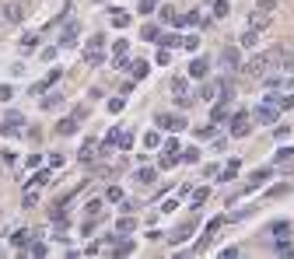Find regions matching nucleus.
Masks as SVG:
<instances>
[{
  "instance_id": "nucleus-1",
  "label": "nucleus",
  "mask_w": 294,
  "mask_h": 259,
  "mask_svg": "<svg viewBox=\"0 0 294 259\" xmlns=\"http://www.w3.org/2000/svg\"><path fill=\"white\" fill-rule=\"evenodd\" d=\"M25 18H28V4H25V0H7V4H4V21L21 25Z\"/></svg>"
},
{
  "instance_id": "nucleus-2",
  "label": "nucleus",
  "mask_w": 294,
  "mask_h": 259,
  "mask_svg": "<svg viewBox=\"0 0 294 259\" xmlns=\"http://www.w3.org/2000/svg\"><path fill=\"white\" fill-rule=\"evenodd\" d=\"M249 130H252V119H249L245 112L231 116V137H249Z\"/></svg>"
},
{
  "instance_id": "nucleus-3",
  "label": "nucleus",
  "mask_w": 294,
  "mask_h": 259,
  "mask_svg": "<svg viewBox=\"0 0 294 259\" xmlns=\"http://www.w3.org/2000/svg\"><path fill=\"white\" fill-rule=\"evenodd\" d=\"M270 11H263V7H256L252 14H249V28H259V32H266V28H270Z\"/></svg>"
},
{
  "instance_id": "nucleus-4",
  "label": "nucleus",
  "mask_w": 294,
  "mask_h": 259,
  "mask_svg": "<svg viewBox=\"0 0 294 259\" xmlns=\"http://www.w3.org/2000/svg\"><path fill=\"white\" fill-rule=\"evenodd\" d=\"M158 126L175 133V130H182V126H186V119H182V116H175V112H161V116H158Z\"/></svg>"
},
{
  "instance_id": "nucleus-5",
  "label": "nucleus",
  "mask_w": 294,
  "mask_h": 259,
  "mask_svg": "<svg viewBox=\"0 0 294 259\" xmlns=\"http://www.w3.org/2000/svg\"><path fill=\"white\" fill-rule=\"evenodd\" d=\"M277 112H280V109H277L273 102H263L259 109H256V119H259V123H273V119H277Z\"/></svg>"
},
{
  "instance_id": "nucleus-6",
  "label": "nucleus",
  "mask_w": 294,
  "mask_h": 259,
  "mask_svg": "<svg viewBox=\"0 0 294 259\" xmlns=\"http://www.w3.org/2000/svg\"><path fill=\"white\" fill-rule=\"evenodd\" d=\"M277 70L294 74V49H291V46H280V67H277Z\"/></svg>"
},
{
  "instance_id": "nucleus-7",
  "label": "nucleus",
  "mask_w": 294,
  "mask_h": 259,
  "mask_svg": "<svg viewBox=\"0 0 294 259\" xmlns=\"http://www.w3.org/2000/svg\"><path fill=\"white\" fill-rule=\"evenodd\" d=\"M220 63H224V70H238V49L228 46V49L220 53Z\"/></svg>"
},
{
  "instance_id": "nucleus-8",
  "label": "nucleus",
  "mask_w": 294,
  "mask_h": 259,
  "mask_svg": "<svg viewBox=\"0 0 294 259\" xmlns=\"http://www.w3.org/2000/svg\"><path fill=\"white\" fill-rule=\"evenodd\" d=\"M193 228H196V221L189 217L186 224H179V228H175V231H172V242H175V245H179V242H186V238H189V231H193Z\"/></svg>"
},
{
  "instance_id": "nucleus-9",
  "label": "nucleus",
  "mask_w": 294,
  "mask_h": 259,
  "mask_svg": "<svg viewBox=\"0 0 294 259\" xmlns=\"http://www.w3.org/2000/svg\"><path fill=\"white\" fill-rule=\"evenodd\" d=\"M207 70H210L207 60H193V63H189V77H207Z\"/></svg>"
},
{
  "instance_id": "nucleus-10",
  "label": "nucleus",
  "mask_w": 294,
  "mask_h": 259,
  "mask_svg": "<svg viewBox=\"0 0 294 259\" xmlns=\"http://www.w3.org/2000/svg\"><path fill=\"white\" fill-rule=\"evenodd\" d=\"M259 39H263L259 28H249V32L242 35V46H245V49H252V46H259Z\"/></svg>"
},
{
  "instance_id": "nucleus-11",
  "label": "nucleus",
  "mask_w": 294,
  "mask_h": 259,
  "mask_svg": "<svg viewBox=\"0 0 294 259\" xmlns=\"http://www.w3.org/2000/svg\"><path fill=\"white\" fill-rule=\"evenodd\" d=\"M56 133H60V137H70V133H77V119H74V116H70V119H63V123L56 126Z\"/></svg>"
},
{
  "instance_id": "nucleus-12",
  "label": "nucleus",
  "mask_w": 294,
  "mask_h": 259,
  "mask_svg": "<svg viewBox=\"0 0 294 259\" xmlns=\"http://www.w3.org/2000/svg\"><path fill=\"white\" fill-rule=\"evenodd\" d=\"M133 228H137V221H133V217H119V221H116V231H119V235H130Z\"/></svg>"
},
{
  "instance_id": "nucleus-13",
  "label": "nucleus",
  "mask_w": 294,
  "mask_h": 259,
  "mask_svg": "<svg viewBox=\"0 0 294 259\" xmlns=\"http://www.w3.org/2000/svg\"><path fill=\"white\" fill-rule=\"evenodd\" d=\"M273 175V168H259V172H252V179H249V186H263V182H266Z\"/></svg>"
},
{
  "instance_id": "nucleus-14",
  "label": "nucleus",
  "mask_w": 294,
  "mask_h": 259,
  "mask_svg": "<svg viewBox=\"0 0 294 259\" xmlns=\"http://www.w3.org/2000/svg\"><path fill=\"white\" fill-rule=\"evenodd\" d=\"M74 35H77V21H70V28L60 35V46H63V49H67V46H74Z\"/></svg>"
},
{
  "instance_id": "nucleus-15",
  "label": "nucleus",
  "mask_w": 294,
  "mask_h": 259,
  "mask_svg": "<svg viewBox=\"0 0 294 259\" xmlns=\"http://www.w3.org/2000/svg\"><path fill=\"white\" fill-rule=\"evenodd\" d=\"M11 242H14V245H28V242H32V231H28V228H21V231L11 235Z\"/></svg>"
},
{
  "instance_id": "nucleus-16",
  "label": "nucleus",
  "mask_w": 294,
  "mask_h": 259,
  "mask_svg": "<svg viewBox=\"0 0 294 259\" xmlns=\"http://www.w3.org/2000/svg\"><path fill=\"white\" fill-rule=\"evenodd\" d=\"M130 67H133V81H140V77H147V67L151 63H147V60H137V63H130Z\"/></svg>"
},
{
  "instance_id": "nucleus-17",
  "label": "nucleus",
  "mask_w": 294,
  "mask_h": 259,
  "mask_svg": "<svg viewBox=\"0 0 294 259\" xmlns=\"http://www.w3.org/2000/svg\"><path fill=\"white\" fill-rule=\"evenodd\" d=\"M154 179H158V175H154V168H140V172H137V182H140V186H151Z\"/></svg>"
},
{
  "instance_id": "nucleus-18",
  "label": "nucleus",
  "mask_w": 294,
  "mask_h": 259,
  "mask_svg": "<svg viewBox=\"0 0 294 259\" xmlns=\"http://www.w3.org/2000/svg\"><path fill=\"white\" fill-rule=\"evenodd\" d=\"M207 196H210V189H196L193 193V210H200L203 203H207Z\"/></svg>"
},
{
  "instance_id": "nucleus-19",
  "label": "nucleus",
  "mask_w": 294,
  "mask_h": 259,
  "mask_svg": "<svg viewBox=\"0 0 294 259\" xmlns=\"http://www.w3.org/2000/svg\"><path fill=\"white\" fill-rule=\"evenodd\" d=\"M49 182V172H35L32 175V182H28V189H35V186H46Z\"/></svg>"
},
{
  "instance_id": "nucleus-20",
  "label": "nucleus",
  "mask_w": 294,
  "mask_h": 259,
  "mask_svg": "<svg viewBox=\"0 0 294 259\" xmlns=\"http://www.w3.org/2000/svg\"><path fill=\"white\" fill-rule=\"evenodd\" d=\"M112 25H116V28H126V25H130V14H123V11H112Z\"/></svg>"
},
{
  "instance_id": "nucleus-21",
  "label": "nucleus",
  "mask_w": 294,
  "mask_h": 259,
  "mask_svg": "<svg viewBox=\"0 0 294 259\" xmlns=\"http://www.w3.org/2000/svg\"><path fill=\"white\" fill-rule=\"evenodd\" d=\"M95 147H98L95 140H88V144L81 147V161H91V158H95Z\"/></svg>"
},
{
  "instance_id": "nucleus-22",
  "label": "nucleus",
  "mask_w": 294,
  "mask_h": 259,
  "mask_svg": "<svg viewBox=\"0 0 294 259\" xmlns=\"http://www.w3.org/2000/svg\"><path fill=\"white\" fill-rule=\"evenodd\" d=\"M144 39H147V42H158V39H161L158 25H144Z\"/></svg>"
},
{
  "instance_id": "nucleus-23",
  "label": "nucleus",
  "mask_w": 294,
  "mask_h": 259,
  "mask_svg": "<svg viewBox=\"0 0 294 259\" xmlns=\"http://www.w3.org/2000/svg\"><path fill=\"white\" fill-rule=\"evenodd\" d=\"M172 91H175V98H179V95H186V91H189L186 77H175V81H172Z\"/></svg>"
},
{
  "instance_id": "nucleus-24",
  "label": "nucleus",
  "mask_w": 294,
  "mask_h": 259,
  "mask_svg": "<svg viewBox=\"0 0 294 259\" xmlns=\"http://www.w3.org/2000/svg\"><path fill=\"white\" fill-rule=\"evenodd\" d=\"M63 105V98L60 95H49V98H42V109H60Z\"/></svg>"
},
{
  "instance_id": "nucleus-25",
  "label": "nucleus",
  "mask_w": 294,
  "mask_h": 259,
  "mask_svg": "<svg viewBox=\"0 0 294 259\" xmlns=\"http://www.w3.org/2000/svg\"><path fill=\"white\" fill-rule=\"evenodd\" d=\"M35 46H39V35H32V32L21 39V49H25V53H28V49H35Z\"/></svg>"
},
{
  "instance_id": "nucleus-26",
  "label": "nucleus",
  "mask_w": 294,
  "mask_h": 259,
  "mask_svg": "<svg viewBox=\"0 0 294 259\" xmlns=\"http://www.w3.org/2000/svg\"><path fill=\"white\" fill-rule=\"evenodd\" d=\"M144 144H147V147H151V151H154V147L161 144V133H158V130H151V133H147V137H144Z\"/></svg>"
},
{
  "instance_id": "nucleus-27",
  "label": "nucleus",
  "mask_w": 294,
  "mask_h": 259,
  "mask_svg": "<svg viewBox=\"0 0 294 259\" xmlns=\"http://www.w3.org/2000/svg\"><path fill=\"white\" fill-rule=\"evenodd\" d=\"M228 0H217V4H214V14H217V18H228Z\"/></svg>"
},
{
  "instance_id": "nucleus-28",
  "label": "nucleus",
  "mask_w": 294,
  "mask_h": 259,
  "mask_svg": "<svg viewBox=\"0 0 294 259\" xmlns=\"http://www.w3.org/2000/svg\"><path fill=\"white\" fill-rule=\"evenodd\" d=\"M112 252H116V256H130V252H133V242H119Z\"/></svg>"
},
{
  "instance_id": "nucleus-29",
  "label": "nucleus",
  "mask_w": 294,
  "mask_h": 259,
  "mask_svg": "<svg viewBox=\"0 0 294 259\" xmlns=\"http://www.w3.org/2000/svg\"><path fill=\"white\" fill-rule=\"evenodd\" d=\"M287 231H291V224H284V221L273 224V235H277V238H287Z\"/></svg>"
},
{
  "instance_id": "nucleus-30",
  "label": "nucleus",
  "mask_w": 294,
  "mask_h": 259,
  "mask_svg": "<svg viewBox=\"0 0 294 259\" xmlns=\"http://www.w3.org/2000/svg\"><path fill=\"white\" fill-rule=\"evenodd\" d=\"M123 105H126V98H109V112H123Z\"/></svg>"
},
{
  "instance_id": "nucleus-31",
  "label": "nucleus",
  "mask_w": 294,
  "mask_h": 259,
  "mask_svg": "<svg viewBox=\"0 0 294 259\" xmlns=\"http://www.w3.org/2000/svg\"><path fill=\"white\" fill-rule=\"evenodd\" d=\"M161 21H179V14H175L172 7H161Z\"/></svg>"
},
{
  "instance_id": "nucleus-32",
  "label": "nucleus",
  "mask_w": 294,
  "mask_h": 259,
  "mask_svg": "<svg viewBox=\"0 0 294 259\" xmlns=\"http://www.w3.org/2000/svg\"><path fill=\"white\" fill-rule=\"evenodd\" d=\"M35 203H39V193L28 189V193H25V207H35Z\"/></svg>"
},
{
  "instance_id": "nucleus-33",
  "label": "nucleus",
  "mask_w": 294,
  "mask_h": 259,
  "mask_svg": "<svg viewBox=\"0 0 294 259\" xmlns=\"http://www.w3.org/2000/svg\"><path fill=\"white\" fill-rule=\"evenodd\" d=\"M228 116V109H224V105H217V109L210 112V119H214V123H220V119H224Z\"/></svg>"
},
{
  "instance_id": "nucleus-34",
  "label": "nucleus",
  "mask_w": 294,
  "mask_h": 259,
  "mask_svg": "<svg viewBox=\"0 0 294 259\" xmlns=\"http://www.w3.org/2000/svg\"><path fill=\"white\" fill-rule=\"evenodd\" d=\"M105 196H109V200H116V203H119V200H123V189H119V186H112V189H109Z\"/></svg>"
},
{
  "instance_id": "nucleus-35",
  "label": "nucleus",
  "mask_w": 294,
  "mask_h": 259,
  "mask_svg": "<svg viewBox=\"0 0 294 259\" xmlns=\"http://www.w3.org/2000/svg\"><path fill=\"white\" fill-rule=\"evenodd\" d=\"M154 7H158V0H140V11H144V14H151Z\"/></svg>"
},
{
  "instance_id": "nucleus-36",
  "label": "nucleus",
  "mask_w": 294,
  "mask_h": 259,
  "mask_svg": "<svg viewBox=\"0 0 294 259\" xmlns=\"http://www.w3.org/2000/svg\"><path fill=\"white\" fill-rule=\"evenodd\" d=\"M235 172H238V161H228V165H224V179H231Z\"/></svg>"
},
{
  "instance_id": "nucleus-37",
  "label": "nucleus",
  "mask_w": 294,
  "mask_h": 259,
  "mask_svg": "<svg viewBox=\"0 0 294 259\" xmlns=\"http://www.w3.org/2000/svg\"><path fill=\"white\" fill-rule=\"evenodd\" d=\"M256 7H263V11H273V7H277V0H256Z\"/></svg>"
},
{
  "instance_id": "nucleus-38",
  "label": "nucleus",
  "mask_w": 294,
  "mask_h": 259,
  "mask_svg": "<svg viewBox=\"0 0 294 259\" xmlns=\"http://www.w3.org/2000/svg\"><path fill=\"white\" fill-rule=\"evenodd\" d=\"M186 49H193V53H196V49H200V39H196V35H189V39H186Z\"/></svg>"
},
{
  "instance_id": "nucleus-39",
  "label": "nucleus",
  "mask_w": 294,
  "mask_h": 259,
  "mask_svg": "<svg viewBox=\"0 0 294 259\" xmlns=\"http://www.w3.org/2000/svg\"><path fill=\"white\" fill-rule=\"evenodd\" d=\"M88 214H102V200H91V203H88Z\"/></svg>"
},
{
  "instance_id": "nucleus-40",
  "label": "nucleus",
  "mask_w": 294,
  "mask_h": 259,
  "mask_svg": "<svg viewBox=\"0 0 294 259\" xmlns=\"http://www.w3.org/2000/svg\"><path fill=\"white\" fill-rule=\"evenodd\" d=\"M11 98V84H0V102H7Z\"/></svg>"
},
{
  "instance_id": "nucleus-41",
  "label": "nucleus",
  "mask_w": 294,
  "mask_h": 259,
  "mask_svg": "<svg viewBox=\"0 0 294 259\" xmlns=\"http://www.w3.org/2000/svg\"><path fill=\"white\" fill-rule=\"evenodd\" d=\"M25 4H28V7H35V4H42V0H25Z\"/></svg>"
},
{
  "instance_id": "nucleus-42",
  "label": "nucleus",
  "mask_w": 294,
  "mask_h": 259,
  "mask_svg": "<svg viewBox=\"0 0 294 259\" xmlns=\"http://www.w3.org/2000/svg\"><path fill=\"white\" fill-rule=\"evenodd\" d=\"M0 252H4V249H0Z\"/></svg>"
}]
</instances>
